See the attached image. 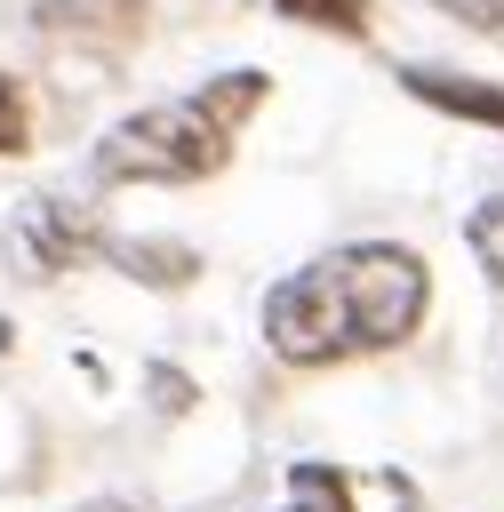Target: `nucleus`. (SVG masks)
Returning <instances> with one entry per match:
<instances>
[{
  "label": "nucleus",
  "mask_w": 504,
  "mask_h": 512,
  "mask_svg": "<svg viewBox=\"0 0 504 512\" xmlns=\"http://www.w3.org/2000/svg\"><path fill=\"white\" fill-rule=\"evenodd\" d=\"M432 304V272L400 240L328 248L264 296V344L288 368H336L352 352H392Z\"/></svg>",
  "instance_id": "obj_1"
},
{
  "label": "nucleus",
  "mask_w": 504,
  "mask_h": 512,
  "mask_svg": "<svg viewBox=\"0 0 504 512\" xmlns=\"http://www.w3.org/2000/svg\"><path fill=\"white\" fill-rule=\"evenodd\" d=\"M264 104V72H216L208 88L128 112L104 144H96V176L104 184H200L232 160L248 112Z\"/></svg>",
  "instance_id": "obj_2"
},
{
  "label": "nucleus",
  "mask_w": 504,
  "mask_h": 512,
  "mask_svg": "<svg viewBox=\"0 0 504 512\" xmlns=\"http://www.w3.org/2000/svg\"><path fill=\"white\" fill-rule=\"evenodd\" d=\"M88 256H104V224H96L80 200L40 192V200H24V208L8 216V264H16L24 280L72 272V264H88Z\"/></svg>",
  "instance_id": "obj_3"
},
{
  "label": "nucleus",
  "mask_w": 504,
  "mask_h": 512,
  "mask_svg": "<svg viewBox=\"0 0 504 512\" xmlns=\"http://www.w3.org/2000/svg\"><path fill=\"white\" fill-rule=\"evenodd\" d=\"M400 88L424 96V104H440V112H456V120H488V128H504V88H496V80H464V72H432V64H416V72H400Z\"/></svg>",
  "instance_id": "obj_4"
},
{
  "label": "nucleus",
  "mask_w": 504,
  "mask_h": 512,
  "mask_svg": "<svg viewBox=\"0 0 504 512\" xmlns=\"http://www.w3.org/2000/svg\"><path fill=\"white\" fill-rule=\"evenodd\" d=\"M40 32H56V40H88V48H104L112 32H128L136 24V0H40V16H32Z\"/></svg>",
  "instance_id": "obj_5"
},
{
  "label": "nucleus",
  "mask_w": 504,
  "mask_h": 512,
  "mask_svg": "<svg viewBox=\"0 0 504 512\" xmlns=\"http://www.w3.org/2000/svg\"><path fill=\"white\" fill-rule=\"evenodd\" d=\"M104 256H120V272H136L152 288H184L192 280V248H168V240H120V232H104Z\"/></svg>",
  "instance_id": "obj_6"
},
{
  "label": "nucleus",
  "mask_w": 504,
  "mask_h": 512,
  "mask_svg": "<svg viewBox=\"0 0 504 512\" xmlns=\"http://www.w3.org/2000/svg\"><path fill=\"white\" fill-rule=\"evenodd\" d=\"M280 512H360V488L336 464H296L288 472V504Z\"/></svg>",
  "instance_id": "obj_7"
},
{
  "label": "nucleus",
  "mask_w": 504,
  "mask_h": 512,
  "mask_svg": "<svg viewBox=\"0 0 504 512\" xmlns=\"http://www.w3.org/2000/svg\"><path fill=\"white\" fill-rule=\"evenodd\" d=\"M464 240H472L480 272H488V280H504V192H496V200H480V208L464 216Z\"/></svg>",
  "instance_id": "obj_8"
},
{
  "label": "nucleus",
  "mask_w": 504,
  "mask_h": 512,
  "mask_svg": "<svg viewBox=\"0 0 504 512\" xmlns=\"http://www.w3.org/2000/svg\"><path fill=\"white\" fill-rule=\"evenodd\" d=\"M272 8L296 24H320V32H368V0H272Z\"/></svg>",
  "instance_id": "obj_9"
},
{
  "label": "nucleus",
  "mask_w": 504,
  "mask_h": 512,
  "mask_svg": "<svg viewBox=\"0 0 504 512\" xmlns=\"http://www.w3.org/2000/svg\"><path fill=\"white\" fill-rule=\"evenodd\" d=\"M32 144V104H24V88L0 72V152H24Z\"/></svg>",
  "instance_id": "obj_10"
},
{
  "label": "nucleus",
  "mask_w": 504,
  "mask_h": 512,
  "mask_svg": "<svg viewBox=\"0 0 504 512\" xmlns=\"http://www.w3.org/2000/svg\"><path fill=\"white\" fill-rule=\"evenodd\" d=\"M432 8H448L456 24H480V32H496V24H504V0H432Z\"/></svg>",
  "instance_id": "obj_11"
},
{
  "label": "nucleus",
  "mask_w": 504,
  "mask_h": 512,
  "mask_svg": "<svg viewBox=\"0 0 504 512\" xmlns=\"http://www.w3.org/2000/svg\"><path fill=\"white\" fill-rule=\"evenodd\" d=\"M80 512H128V504H80Z\"/></svg>",
  "instance_id": "obj_12"
},
{
  "label": "nucleus",
  "mask_w": 504,
  "mask_h": 512,
  "mask_svg": "<svg viewBox=\"0 0 504 512\" xmlns=\"http://www.w3.org/2000/svg\"><path fill=\"white\" fill-rule=\"evenodd\" d=\"M0 344H8V320H0Z\"/></svg>",
  "instance_id": "obj_13"
}]
</instances>
